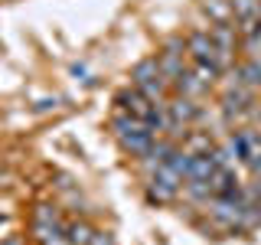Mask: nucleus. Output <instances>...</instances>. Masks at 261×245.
Instances as JSON below:
<instances>
[{
	"mask_svg": "<svg viewBox=\"0 0 261 245\" xmlns=\"http://www.w3.org/2000/svg\"><path fill=\"white\" fill-rule=\"evenodd\" d=\"M108 128H111L114 141L121 144V151L130 154V157H137V160L147 157V154H150V147H153V141H157V131L147 125V121L130 118V114L121 111V108H114Z\"/></svg>",
	"mask_w": 261,
	"mask_h": 245,
	"instance_id": "obj_1",
	"label": "nucleus"
},
{
	"mask_svg": "<svg viewBox=\"0 0 261 245\" xmlns=\"http://www.w3.org/2000/svg\"><path fill=\"white\" fill-rule=\"evenodd\" d=\"M130 85L141 88V92H144L147 98H153L157 105H163L170 95H173V82H170V79L160 72L157 56H147V59H141L134 69H130Z\"/></svg>",
	"mask_w": 261,
	"mask_h": 245,
	"instance_id": "obj_2",
	"label": "nucleus"
},
{
	"mask_svg": "<svg viewBox=\"0 0 261 245\" xmlns=\"http://www.w3.org/2000/svg\"><path fill=\"white\" fill-rule=\"evenodd\" d=\"M183 183L186 180L179 177L176 170H170L167 163H157V167L147 174V203H153V206H170V203L179 200Z\"/></svg>",
	"mask_w": 261,
	"mask_h": 245,
	"instance_id": "obj_3",
	"label": "nucleus"
},
{
	"mask_svg": "<svg viewBox=\"0 0 261 245\" xmlns=\"http://www.w3.org/2000/svg\"><path fill=\"white\" fill-rule=\"evenodd\" d=\"M225 147H228V154H232L239 163H245L248 170H255L258 163H261V131L248 128V125L235 128L232 134H228Z\"/></svg>",
	"mask_w": 261,
	"mask_h": 245,
	"instance_id": "obj_4",
	"label": "nucleus"
},
{
	"mask_svg": "<svg viewBox=\"0 0 261 245\" xmlns=\"http://www.w3.org/2000/svg\"><path fill=\"white\" fill-rule=\"evenodd\" d=\"M59 232H65V223H62L59 206H56V203H49V200L36 203L33 212H30V239L39 245L43 239H49V235H59Z\"/></svg>",
	"mask_w": 261,
	"mask_h": 245,
	"instance_id": "obj_5",
	"label": "nucleus"
},
{
	"mask_svg": "<svg viewBox=\"0 0 261 245\" xmlns=\"http://www.w3.org/2000/svg\"><path fill=\"white\" fill-rule=\"evenodd\" d=\"M186 59L190 62H209V65H219V53H216V43H212L209 30L206 27H193L186 33Z\"/></svg>",
	"mask_w": 261,
	"mask_h": 245,
	"instance_id": "obj_6",
	"label": "nucleus"
},
{
	"mask_svg": "<svg viewBox=\"0 0 261 245\" xmlns=\"http://www.w3.org/2000/svg\"><path fill=\"white\" fill-rule=\"evenodd\" d=\"M209 186H212V196H219V200H242V190H245L242 177L235 174L232 163H228V167H219L216 174H212ZM242 203H245V200H242Z\"/></svg>",
	"mask_w": 261,
	"mask_h": 245,
	"instance_id": "obj_7",
	"label": "nucleus"
},
{
	"mask_svg": "<svg viewBox=\"0 0 261 245\" xmlns=\"http://www.w3.org/2000/svg\"><path fill=\"white\" fill-rule=\"evenodd\" d=\"M173 95H183V98H193V102H202V98L209 95V85H206L199 76H196L193 69H186V72H179V76L173 79Z\"/></svg>",
	"mask_w": 261,
	"mask_h": 245,
	"instance_id": "obj_8",
	"label": "nucleus"
},
{
	"mask_svg": "<svg viewBox=\"0 0 261 245\" xmlns=\"http://www.w3.org/2000/svg\"><path fill=\"white\" fill-rule=\"evenodd\" d=\"M228 76H232V82L251 88V92H261V59H239Z\"/></svg>",
	"mask_w": 261,
	"mask_h": 245,
	"instance_id": "obj_9",
	"label": "nucleus"
},
{
	"mask_svg": "<svg viewBox=\"0 0 261 245\" xmlns=\"http://www.w3.org/2000/svg\"><path fill=\"white\" fill-rule=\"evenodd\" d=\"M219 141H216V134H212V131H206V128H190L183 134V141H179V147H183L186 154H209L212 147H216Z\"/></svg>",
	"mask_w": 261,
	"mask_h": 245,
	"instance_id": "obj_10",
	"label": "nucleus"
},
{
	"mask_svg": "<svg viewBox=\"0 0 261 245\" xmlns=\"http://www.w3.org/2000/svg\"><path fill=\"white\" fill-rule=\"evenodd\" d=\"M157 62H160V72H163L170 82H173L179 72L190 69V59H186L183 53H170V49H160V53H157Z\"/></svg>",
	"mask_w": 261,
	"mask_h": 245,
	"instance_id": "obj_11",
	"label": "nucleus"
},
{
	"mask_svg": "<svg viewBox=\"0 0 261 245\" xmlns=\"http://www.w3.org/2000/svg\"><path fill=\"white\" fill-rule=\"evenodd\" d=\"M228 4H232V16H235V27H239V33L261 13V0H228Z\"/></svg>",
	"mask_w": 261,
	"mask_h": 245,
	"instance_id": "obj_12",
	"label": "nucleus"
},
{
	"mask_svg": "<svg viewBox=\"0 0 261 245\" xmlns=\"http://www.w3.org/2000/svg\"><path fill=\"white\" fill-rule=\"evenodd\" d=\"M202 13L209 16V23H228V27H235L232 4L228 0H202Z\"/></svg>",
	"mask_w": 261,
	"mask_h": 245,
	"instance_id": "obj_13",
	"label": "nucleus"
},
{
	"mask_svg": "<svg viewBox=\"0 0 261 245\" xmlns=\"http://www.w3.org/2000/svg\"><path fill=\"white\" fill-rule=\"evenodd\" d=\"M92 235H95V226L85 223V219L65 223V239H69V245H92Z\"/></svg>",
	"mask_w": 261,
	"mask_h": 245,
	"instance_id": "obj_14",
	"label": "nucleus"
},
{
	"mask_svg": "<svg viewBox=\"0 0 261 245\" xmlns=\"http://www.w3.org/2000/svg\"><path fill=\"white\" fill-rule=\"evenodd\" d=\"M92 245H114V235H111V232H98V229H95Z\"/></svg>",
	"mask_w": 261,
	"mask_h": 245,
	"instance_id": "obj_15",
	"label": "nucleus"
},
{
	"mask_svg": "<svg viewBox=\"0 0 261 245\" xmlns=\"http://www.w3.org/2000/svg\"><path fill=\"white\" fill-rule=\"evenodd\" d=\"M10 235H16L13 232V219H0V239H10Z\"/></svg>",
	"mask_w": 261,
	"mask_h": 245,
	"instance_id": "obj_16",
	"label": "nucleus"
},
{
	"mask_svg": "<svg viewBox=\"0 0 261 245\" xmlns=\"http://www.w3.org/2000/svg\"><path fill=\"white\" fill-rule=\"evenodd\" d=\"M39 245H69V239H65V232H59V235H49V239H43Z\"/></svg>",
	"mask_w": 261,
	"mask_h": 245,
	"instance_id": "obj_17",
	"label": "nucleus"
},
{
	"mask_svg": "<svg viewBox=\"0 0 261 245\" xmlns=\"http://www.w3.org/2000/svg\"><path fill=\"white\" fill-rule=\"evenodd\" d=\"M0 245H27L23 235H10V239H0Z\"/></svg>",
	"mask_w": 261,
	"mask_h": 245,
	"instance_id": "obj_18",
	"label": "nucleus"
},
{
	"mask_svg": "<svg viewBox=\"0 0 261 245\" xmlns=\"http://www.w3.org/2000/svg\"><path fill=\"white\" fill-rule=\"evenodd\" d=\"M72 76H85V65H82V62H72Z\"/></svg>",
	"mask_w": 261,
	"mask_h": 245,
	"instance_id": "obj_19",
	"label": "nucleus"
},
{
	"mask_svg": "<svg viewBox=\"0 0 261 245\" xmlns=\"http://www.w3.org/2000/svg\"><path fill=\"white\" fill-rule=\"evenodd\" d=\"M258 118H261V105H258Z\"/></svg>",
	"mask_w": 261,
	"mask_h": 245,
	"instance_id": "obj_20",
	"label": "nucleus"
}]
</instances>
